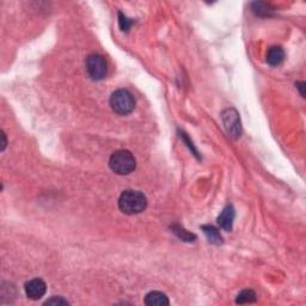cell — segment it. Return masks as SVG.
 Masks as SVG:
<instances>
[{
  "mask_svg": "<svg viewBox=\"0 0 306 306\" xmlns=\"http://www.w3.org/2000/svg\"><path fill=\"white\" fill-rule=\"evenodd\" d=\"M147 198L143 193L137 190H126L119 198V208L126 214H138L145 211Z\"/></svg>",
  "mask_w": 306,
  "mask_h": 306,
  "instance_id": "obj_1",
  "label": "cell"
},
{
  "mask_svg": "<svg viewBox=\"0 0 306 306\" xmlns=\"http://www.w3.org/2000/svg\"><path fill=\"white\" fill-rule=\"evenodd\" d=\"M135 166H137V162L134 156L126 150L116 151L109 159V168L118 175H128L134 171Z\"/></svg>",
  "mask_w": 306,
  "mask_h": 306,
  "instance_id": "obj_2",
  "label": "cell"
},
{
  "mask_svg": "<svg viewBox=\"0 0 306 306\" xmlns=\"http://www.w3.org/2000/svg\"><path fill=\"white\" fill-rule=\"evenodd\" d=\"M110 107L119 115H127L134 110L135 100L133 94L127 90L115 91L110 97Z\"/></svg>",
  "mask_w": 306,
  "mask_h": 306,
  "instance_id": "obj_3",
  "label": "cell"
},
{
  "mask_svg": "<svg viewBox=\"0 0 306 306\" xmlns=\"http://www.w3.org/2000/svg\"><path fill=\"white\" fill-rule=\"evenodd\" d=\"M86 71L91 79L100 80L107 74V62L102 55L91 54L86 59Z\"/></svg>",
  "mask_w": 306,
  "mask_h": 306,
  "instance_id": "obj_4",
  "label": "cell"
},
{
  "mask_svg": "<svg viewBox=\"0 0 306 306\" xmlns=\"http://www.w3.org/2000/svg\"><path fill=\"white\" fill-rule=\"evenodd\" d=\"M222 119L227 133L231 135V137L237 138L241 135L242 126H241V119H239L237 110L233 108L225 109L222 114Z\"/></svg>",
  "mask_w": 306,
  "mask_h": 306,
  "instance_id": "obj_5",
  "label": "cell"
},
{
  "mask_svg": "<svg viewBox=\"0 0 306 306\" xmlns=\"http://www.w3.org/2000/svg\"><path fill=\"white\" fill-rule=\"evenodd\" d=\"M25 294L31 300H39L46 294L47 286L43 280L41 279H33L30 281L25 283Z\"/></svg>",
  "mask_w": 306,
  "mask_h": 306,
  "instance_id": "obj_6",
  "label": "cell"
},
{
  "mask_svg": "<svg viewBox=\"0 0 306 306\" xmlns=\"http://www.w3.org/2000/svg\"><path fill=\"white\" fill-rule=\"evenodd\" d=\"M235 216V208H233L232 205H227L223 210V212L219 214V217H218V224H219V226L225 230V231H231Z\"/></svg>",
  "mask_w": 306,
  "mask_h": 306,
  "instance_id": "obj_7",
  "label": "cell"
},
{
  "mask_svg": "<svg viewBox=\"0 0 306 306\" xmlns=\"http://www.w3.org/2000/svg\"><path fill=\"white\" fill-rule=\"evenodd\" d=\"M144 302L148 306H166L170 304L168 296L162 292H150L145 296Z\"/></svg>",
  "mask_w": 306,
  "mask_h": 306,
  "instance_id": "obj_8",
  "label": "cell"
},
{
  "mask_svg": "<svg viewBox=\"0 0 306 306\" xmlns=\"http://www.w3.org/2000/svg\"><path fill=\"white\" fill-rule=\"evenodd\" d=\"M285 60V52L281 47L274 46L268 50L267 53V62L270 66H279L281 65Z\"/></svg>",
  "mask_w": 306,
  "mask_h": 306,
  "instance_id": "obj_9",
  "label": "cell"
},
{
  "mask_svg": "<svg viewBox=\"0 0 306 306\" xmlns=\"http://www.w3.org/2000/svg\"><path fill=\"white\" fill-rule=\"evenodd\" d=\"M202 230L206 235V237L208 239V242L212 243V244H220L222 243V235H220L219 231L216 229V227L212 225H205L202 226Z\"/></svg>",
  "mask_w": 306,
  "mask_h": 306,
  "instance_id": "obj_10",
  "label": "cell"
},
{
  "mask_svg": "<svg viewBox=\"0 0 306 306\" xmlns=\"http://www.w3.org/2000/svg\"><path fill=\"white\" fill-rule=\"evenodd\" d=\"M256 301V293L251 289H244L237 295L236 302L237 304H251V302Z\"/></svg>",
  "mask_w": 306,
  "mask_h": 306,
  "instance_id": "obj_11",
  "label": "cell"
},
{
  "mask_svg": "<svg viewBox=\"0 0 306 306\" xmlns=\"http://www.w3.org/2000/svg\"><path fill=\"white\" fill-rule=\"evenodd\" d=\"M119 24L122 31H128L132 25V21H129L122 12H119Z\"/></svg>",
  "mask_w": 306,
  "mask_h": 306,
  "instance_id": "obj_12",
  "label": "cell"
},
{
  "mask_svg": "<svg viewBox=\"0 0 306 306\" xmlns=\"http://www.w3.org/2000/svg\"><path fill=\"white\" fill-rule=\"evenodd\" d=\"M45 305H68V301L62 299L61 296H53L45 302Z\"/></svg>",
  "mask_w": 306,
  "mask_h": 306,
  "instance_id": "obj_13",
  "label": "cell"
},
{
  "mask_svg": "<svg viewBox=\"0 0 306 306\" xmlns=\"http://www.w3.org/2000/svg\"><path fill=\"white\" fill-rule=\"evenodd\" d=\"M304 86H305V83H298V84H296V87H298V89L300 90V93H301V96H302V97H305Z\"/></svg>",
  "mask_w": 306,
  "mask_h": 306,
  "instance_id": "obj_14",
  "label": "cell"
}]
</instances>
